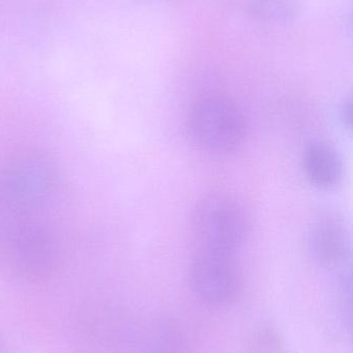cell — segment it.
Segmentation results:
<instances>
[{
	"instance_id": "9",
	"label": "cell",
	"mask_w": 353,
	"mask_h": 353,
	"mask_svg": "<svg viewBox=\"0 0 353 353\" xmlns=\"http://www.w3.org/2000/svg\"><path fill=\"white\" fill-rule=\"evenodd\" d=\"M300 10V0H254L253 14L267 23H284L294 20Z\"/></svg>"
},
{
	"instance_id": "6",
	"label": "cell",
	"mask_w": 353,
	"mask_h": 353,
	"mask_svg": "<svg viewBox=\"0 0 353 353\" xmlns=\"http://www.w3.org/2000/svg\"><path fill=\"white\" fill-rule=\"evenodd\" d=\"M308 244L315 261L327 268L345 263L350 254V236L343 222L331 215L315 218L309 228Z\"/></svg>"
},
{
	"instance_id": "3",
	"label": "cell",
	"mask_w": 353,
	"mask_h": 353,
	"mask_svg": "<svg viewBox=\"0 0 353 353\" xmlns=\"http://www.w3.org/2000/svg\"><path fill=\"white\" fill-rule=\"evenodd\" d=\"M248 226L242 205L227 195L202 197L191 216L193 236L200 250L233 254L244 242Z\"/></svg>"
},
{
	"instance_id": "4",
	"label": "cell",
	"mask_w": 353,
	"mask_h": 353,
	"mask_svg": "<svg viewBox=\"0 0 353 353\" xmlns=\"http://www.w3.org/2000/svg\"><path fill=\"white\" fill-rule=\"evenodd\" d=\"M190 128L195 142L211 153H228L244 143L248 120L234 101L221 95L199 99L190 115Z\"/></svg>"
},
{
	"instance_id": "8",
	"label": "cell",
	"mask_w": 353,
	"mask_h": 353,
	"mask_svg": "<svg viewBox=\"0 0 353 353\" xmlns=\"http://www.w3.org/2000/svg\"><path fill=\"white\" fill-rule=\"evenodd\" d=\"M184 335L173 325H155L143 344V353H186Z\"/></svg>"
},
{
	"instance_id": "1",
	"label": "cell",
	"mask_w": 353,
	"mask_h": 353,
	"mask_svg": "<svg viewBox=\"0 0 353 353\" xmlns=\"http://www.w3.org/2000/svg\"><path fill=\"white\" fill-rule=\"evenodd\" d=\"M59 261L53 230L35 217H6L0 232V265L12 277L37 280L49 275Z\"/></svg>"
},
{
	"instance_id": "10",
	"label": "cell",
	"mask_w": 353,
	"mask_h": 353,
	"mask_svg": "<svg viewBox=\"0 0 353 353\" xmlns=\"http://www.w3.org/2000/svg\"><path fill=\"white\" fill-rule=\"evenodd\" d=\"M352 101H348L344 103L343 107L340 110V116L346 128H350L352 126Z\"/></svg>"
},
{
	"instance_id": "2",
	"label": "cell",
	"mask_w": 353,
	"mask_h": 353,
	"mask_svg": "<svg viewBox=\"0 0 353 353\" xmlns=\"http://www.w3.org/2000/svg\"><path fill=\"white\" fill-rule=\"evenodd\" d=\"M57 172L43 151H21L0 170V208L6 217H35L55 190Z\"/></svg>"
},
{
	"instance_id": "11",
	"label": "cell",
	"mask_w": 353,
	"mask_h": 353,
	"mask_svg": "<svg viewBox=\"0 0 353 353\" xmlns=\"http://www.w3.org/2000/svg\"><path fill=\"white\" fill-rule=\"evenodd\" d=\"M138 1H142V2H153V1H155V0H138Z\"/></svg>"
},
{
	"instance_id": "5",
	"label": "cell",
	"mask_w": 353,
	"mask_h": 353,
	"mask_svg": "<svg viewBox=\"0 0 353 353\" xmlns=\"http://www.w3.org/2000/svg\"><path fill=\"white\" fill-rule=\"evenodd\" d=\"M231 253L200 250L193 259L190 279L195 294L215 306L231 303L240 288V276Z\"/></svg>"
},
{
	"instance_id": "7",
	"label": "cell",
	"mask_w": 353,
	"mask_h": 353,
	"mask_svg": "<svg viewBox=\"0 0 353 353\" xmlns=\"http://www.w3.org/2000/svg\"><path fill=\"white\" fill-rule=\"evenodd\" d=\"M304 169L307 178L321 189L335 188L343 176V161L337 151L323 142L307 147L304 154Z\"/></svg>"
}]
</instances>
